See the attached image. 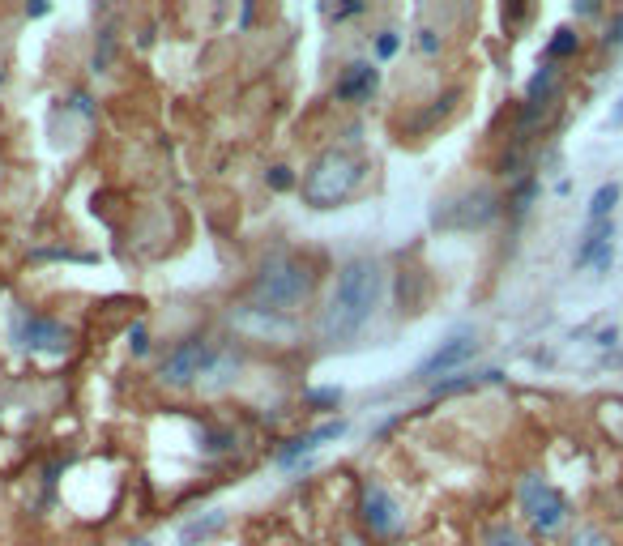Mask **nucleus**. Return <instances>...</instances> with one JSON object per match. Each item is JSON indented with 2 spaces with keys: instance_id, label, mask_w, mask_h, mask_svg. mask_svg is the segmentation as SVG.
<instances>
[{
  "instance_id": "7c9ffc66",
  "label": "nucleus",
  "mask_w": 623,
  "mask_h": 546,
  "mask_svg": "<svg viewBox=\"0 0 623 546\" xmlns=\"http://www.w3.org/2000/svg\"><path fill=\"white\" fill-rule=\"evenodd\" d=\"M606 124H611V128H623V99H619V107L611 111V120H606Z\"/></svg>"
},
{
  "instance_id": "a211bd4d",
  "label": "nucleus",
  "mask_w": 623,
  "mask_h": 546,
  "mask_svg": "<svg viewBox=\"0 0 623 546\" xmlns=\"http://www.w3.org/2000/svg\"><path fill=\"white\" fill-rule=\"evenodd\" d=\"M342 389L338 384H325V389H303V406L308 410H338L342 406Z\"/></svg>"
},
{
  "instance_id": "2f4dec72",
  "label": "nucleus",
  "mask_w": 623,
  "mask_h": 546,
  "mask_svg": "<svg viewBox=\"0 0 623 546\" xmlns=\"http://www.w3.org/2000/svg\"><path fill=\"white\" fill-rule=\"evenodd\" d=\"M133 546H154V542H150V538H137V542H133Z\"/></svg>"
},
{
  "instance_id": "b1692460",
  "label": "nucleus",
  "mask_w": 623,
  "mask_h": 546,
  "mask_svg": "<svg viewBox=\"0 0 623 546\" xmlns=\"http://www.w3.org/2000/svg\"><path fill=\"white\" fill-rule=\"evenodd\" d=\"M568 546H611V538H606L602 529L585 525V529H577V534H572V542H568Z\"/></svg>"
},
{
  "instance_id": "4be33fe9",
  "label": "nucleus",
  "mask_w": 623,
  "mask_h": 546,
  "mask_svg": "<svg viewBox=\"0 0 623 546\" xmlns=\"http://www.w3.org/2000/svg\"><path fill=\"white\" fill-rule=\"evenodd\" d=\"M265 184L274 188V192H286V188H295V171L278 163V167H269V171H265Z\"/></svg>"
},
{
  "instance_id": "c85d7f7f",
  "label": "nucleus",
  "mask_w": 623,
  "mask_h": 546,
  "mask_svg": "<svg viewBox=\"0 0 623 546\" xmlns=\"http://www.w3.org/2000/svg\"><path fill=\"white\" fill-rule=\"evenodd\" d=\"M252 18H257V9H252V5L239 9V30H248V26H252Z\"/></svg>"
},
{
  "instance_id": "f8f14e48",
  "label": "nucleus",
  "mask_w": 623,
  "mask_h": 546,
  "mask_svg": "<svg viewBox=\"0 0 623 546\" xmlns=\"http://www.w3.org/2000/svg\"><path fill=\"white\" fill-rule=\"evenodd\" d=\"M222 529H227V508H210V512H201V517H193L180 529V546H201L214 534H222Z\"/></svg>"
},
{
  "instance_id": "473e14b6",
  "label": "nucleus",
  "mask_w": 623,
  "mask_h": 546,
  "mask_svg": "<svg viewBox=\"0 0 623 546\" xmlns=\"http://www.w3.org/2000/svg\"><path fill=\"white\" fill-rule=\"evenodd\" d=\"M346 546H363V542L359 538H346Z\"/></svg>"
},
{
  "instance_id": "6ab92c4d",
  "label": "nucleus",
  "mask_w": 623,
  "mask_h": 546,
  "mask_svg": "<svg viewBox=\"0 0 623 546\" xmlns=\"http://www.w3.org/2000/svg\"><path fill=\"white\" fill-rule=\"evenodd\" d=\"M572 52H577V30L572 26H559L551 43H547V60H568Z\"/></svg>"
},
{
  "instance_id": "9b49d317",
  "label": "nucleus",
  "mask_w": 623,
  "mask_h": 546,
  "mask_svg": "<svg viewBox=\"0 0 623 546\" xmlns=\"http://www.w3.org/2000/svg\"><path fill=\"white\" fill-rule=\"evenodd\" d=\"M495 201L487 188H474V192H466V197L457 201V214H449V218H436V222H444V227H483V222H491L495 218Z\"/></svg>"
},
{
  "instance_id": "c756f323",
  "label": "nucleus",
  "mask_w": 623,
  "mask_h": 546,
  "mask_svg": "<svg viewBox=\"0 0 623 546\" xmlns=\"http://www.w3.org/2000/svg\"><path fill=\"white\" fill-rule=\"evenodd\" d=\"M52 13V5H26V18H47Z\"/></svg>"
},
{
  "instance_id": "393cba45",
  "label": "nucleus",
  "mask_w": 623,
  "mask_h": 546,
  "mask_svg": "<svg viewBox=\"0 0 623 546\" xmlns=\"http://www.w3.org/2000/svg\"><path fill=\"white\" fill-rule=\"evenodd\" d=\"M129 350H133L137 359H141V355H150V329L141 325V320H137V325L129 329Z\"/></svg>"
},
{
  "instance_id": "aec40b11",
  "label": "nucleus",
  "mask_w": 623,
  "mask_h": 546,
  "mask_svg": "<svg viewBox=\"0 0 623 546\" xmlns=\"http://www.w3.org/2000/svg\"><path fill=\"white\" fill-rule=\"evenodd\" d=\"M440 47H444V39H440V30L436 26H419V30H414V52H419V56H440Z\"/></svg>"
},
{
  "instance_id": "2eb2a0df",
  "label": "nucleus",
  "mask_w": 623,
  "mask_h": 546,
  "mask_svg": "<svg viewBox=\"0 0 623 546\" xmlns=\"http://www.w3.org/2000/svg\"><path fill=\"white\" fill-rule=\"evenodd\" d=\"M483 546H538V542H534V538H525L521 529H513V525L495 521V525H487V534H483Z\"/></svg>"
},
{
  "instance_id": "1a4fd4ad",
  "label": "nucleus",
  "mask_w": 623,
  "mask_h": 546,
  "mask_svg": "<svg viewBox=\"0 0 623 546\" xmlns=\"http://www.w3.org/2000/svg\"><path fill=\"white\" fill-rule=\"evenodd\" d=\"M350 431V419H329V423H321V427H312V431H303V436H291L286 440L278 453H274V465H282V470H295V465H303L308 461L316 448H325V444H333V440H342Z\"/></svg>"
},
{
  "instance_id": "0eeeda50",
  "label": "nucleus",
  "mask_w": 623,
  "mask_h": 546,
  "mask_svg": "<svg viewBox=\"0 0 623 546\" xmlns=\"http://www.w3.org/2000/svg\"><path fill=\"white\" fill-rule=\"evenodd\" d=\"M13 346L26 350V355H65L73 346V333L56 316L18 312V320H13Z\"/></svg>"
},
{
  "instance_id": "cd10ccee",
  "label": "nucleus",
  "mask_w": 623,
  "mask_h": 546,
  "mask_svg": "<svg viewBox=\"0 0 623 546\" xmlns=\"http://www.w3.org/2000/svg\"><path fill=\"white\" fill-rule=\"evenodd\" d=\"M606 43H623V13L611 22V30H606Z\"/></svg>"
},
{
  "instance_id": "5701e85b",
  "label": "nucleus",
  "mask_w": 623,
  "mask_h": 546,
  "mask_svg": "<svg viewBox=\"0 0 623 546\" xmlns=\"http://www.w3.org/2000/svg\"><path fill=\"white\" fill-rule=\"evenodd\" d=\"M321 13H325L329 22H350V18H363L367 5H325Z\"/></svg>"
},
{
  "instance_id": "6e6552de",
  "label": "nucleus",
  "mask_w": 623,
  "mask_h": 546,
  "mask_svg": "<svg viewBox=\"0 0 623 546\" xmlns=\"http://www.w3.org/2000/svg\"><path fill=\"white\" fill-rule=\"evenodd\" d=\"M474 355H478V337H474L470 329H466V333H453V337H444V342L431 350V355H427L419 367H414V376L427 380V384H436V380H444V376H457Z\"/></svg>"
},
{
  "instance_id": "f3484780",
  "label": "nucleus",
  "mask_w": 623,
  "mask_h": 546,
  "mask_svg": "<svg viewBox=\"0 0 623 546\" xmlns=\"http://www.w3.org/2000/svg\"><path fill=\"white\" fill-rule=\"evenodd\" d=\"M397 52H402V30H393V26L376 30V35H372V60L385 64V60H393Z\"/></svg>"
},
{
  "instance_id": "20e7f679",
  "label": "nucleus",
  "mask_w": 623,
  "mask_h": 546,
  "mask_svg": "<svg viewBox=\"0 0 623 546\" xmlns=\"http://www.w3.org/2000/svg\"><path fill=\"white\" fill-rule=\"evenodd\" d=\"M218 359H222V346L214 337L188 333L184 342H175L163 355V363H158V384H163V389H175V393L197 389V384H205L214 376Z\"/></svg>"
},
{
  "instance_id": "ddd939ff",
  "label": "nucleus",
  "mask_w": 623,
  "mask_h": 546,
  "mask_svg": "<svg viewBox=\"0 0 623 546\" xmlns=\"http://www.w3.org/2000/svg\"><path fill=\"white\" fill-rule=\"evenodd\" d=\"M594 261V269H606V261H611V222H598V227H589L585 244L577 252V265H589Z\"/></svg>"
},
{
  "instance_id": "7ed1b4c3",
  "label": "nucleus",
  "mask_w": 623,
  "mask_h": 546,
  "mask_svg": "<svg viewBox=\"0 0 623 546\" xmlns=\"http://www.w3.org/2000/svg\"><path fill=\"white\" fill-rule=\"evenodd\" d=\"M363 175H367V163L355 150L329 146L312 158L308 171H303V184H299L303 205H308V210H342V205L363 188Z\"/></svg>"
},
{
  "instance_id": "f03ea898",
  "label": "nucleus",
  "mask_w": 623,
  "mask_h": 546,
  "mask_svg": "<svg viewBox=\"0 0 623 546\" xmlns=\"http://www.w3.org/2000/svg\"><path fill=\"white\" fill-rule=\"evenodd\" d=\"M316 295V269L303 261L299 252H269L257 278H252V308L274 312V316H295L312 303Z\"/></svg>"
},
{
  "instance_id": "a878e982",
  "label": "nucleus",
  "mask_w": 623,
  "mask_h": 546,
  "mask_svg": "<svg viewBox=\"0 0 623 546\" xmlns=\"http://www.w3.org/2000/svg\"><path fill=\"white\" fill-rule=\"evenodd\" d=\"M69 111H73V116H82V120H94V116H99V111H94V103H90V94H82V90L69 94Z\"/></svg>"
},
{
  "instance_id": "423d86ee",
  "label": "nucleus",
  "mask_w": 623,
  "mask_h": 546,
  "mask_svg": "<svg viewBox=\"0 0 623 546\" xmlns=\"http://www.w3.org/2000/svg\"><path fill=\"white\" fill-rule=\"evenodd\" d=\"M359 525L367 529L372 538H397L406 525V508L397 504V495L380 483V478H363L359 483Z\"/></svg>"
},
{
  "instance_id": "412c9836",
  "label": "nucleus",
  "mask_w": 623,
  "mask_h": 546,
  "mask_svg": "<svg viewBox=\"0 0 623 546\" xmlns=\"http://www.w3.org/2000/svg\"><path fill=\"white\" fill-rule=\"evenodd\" d=\"M201 448H205L210 457L231 453V448H235V436H231V431H205V436H201Z\"/></svg>"
},
{
  "instance_id": "9d476101",
  "label": "nucleus",
  "mask_w": 623,
  "mask_h": 546,
  "mask_svg": "<svg viewBox=\"0 0 623 546\" xmlns=\"http://www.w3.org/2000/svg\"><path fill=\"white\" fill-rule=\"evenodd\" d=\"M376 86H380L376 60H350L338 73V82H333V99L338 103H372Z\"/></svg>"
},
{
  "instance_id": "39448f33",
  "label": "nucleus",
  "mask_w": 623,
  "mask_h": 546,
  "mask_svg": "<svg viewBox=\"0 0 623 546\" xmlns=\"http://www.w3.org/2000/svg\"><path fill=\"white\" fill-rule=\"evenodd\" d=\"M517 504L525 512V521H530V529L538 538H559L572 521V508L568 500L559 495L542 474H525L517 483Z\"/></svg>"
},
{
  "instance_id": "f257e3e1",
  "label": "nucleus",
  "mask_w": 623,
  "mask_h": 546,
  "mask_svg": "<svg viewBox=\"0 0 623 546\" xmlns=\"http://www.w3.org/2000/svg\"><path fill=\"white\" fill-rule=\"evenodd\" d=\"M385 286L389 273L376 256H350L338 265V278L329 286V299L316 320V337L325 346H346L372 325L380 303H385Z\"/></svg>"
},
{
  "instance_id": "dca6fc26",
  "label": "nucleus",
  "mask_w": 623,
  "mask_h": 546,
  "mask_svg": "<svg viewBox=\"0 0 623 546\" xmlns=\"http://www.w3.org/2000/svg\"><path fill=\"white\" fill-rule=\"evenodd\" d=\"M615 201H619V184H602V188L594 192V201H589V227H598V222L611 218Z\"/></svg>"
},
{
  "instance_id": "bb28decb",
  "label": "nucleus",
  "mask_w": 623,
  "mask_h": 546,
  "mask_svg": "<svg viewBox=\"0 0 623 546\" xmlns=\"http://www.w3.org/2000/svg\"><path fill=\"white\" fill-rule=\"evenodd\" d=\"M530 201H534V180L525 184V188L517 192V197H513V210H517V214H521V210H530Z\"/></svg>"
},
{
  "instance_id": "4468645a",
  "label": "nucleus",
  "mask_w": 623,
  "mask_h": 546,
  "mask_svg": "<svg viewBox=\"0 0 623 546\" xmlns=\"http://www.w3.org/2000/svg\"><path fill=\"white\" fill-rule=\"evenodd\" d=\"M555 90H559V69L547 60V64H538V73L530 77V86H525V103H530V111H538V107H547Z\"/></svg>"
}]
</instances>
